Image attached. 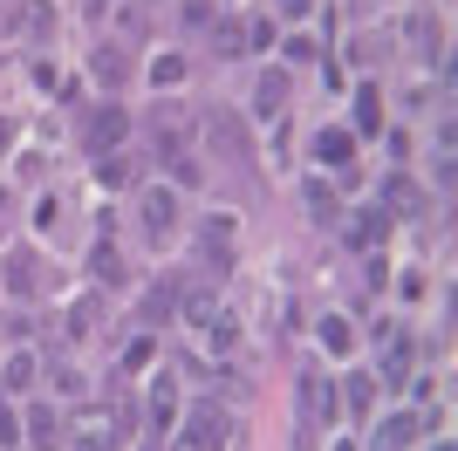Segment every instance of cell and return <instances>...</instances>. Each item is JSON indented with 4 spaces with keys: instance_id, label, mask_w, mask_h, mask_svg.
I'll list each match as a JSON object with an SVG mask.
<instances>
[{
    "instance_id": "obj_30",
    "label": "cell",
    "mask_w": 458,
    "mask_h": 451,
    "mask_svg": "<svg viewBox=\"0 0 458 451\" xmlns=\"http://www.w3.org/2000/svg\"><path fill=\"white\" fill-rule=\"evenodd\" d=\"M96 14H103V0H96Z\"/></svg>"
},
{
    "instance_id": "obj_26",
    "label": "cell",
    "mask_w": 458,
    "mask_h": 451,
    "mask_svg": "<svg viewBox=\"0 0 458 451\" xmlns=\"http://www.w3.org/2000/svg\"><path fill=\"white\" fill-rule=\"evenodd\" d=\"M144 315H151V321H165V315H172V287H157V294L144 301Z\"/></svg>"
},
{
    "instance_id": "obj_13",
    "label": "cell",
    "mask_w": 458,
    "mask_h": 451,
    "mask_svg": "<svg viewBox=\"0 0 458 451\" xmlns=\"http://www.w3.org/2000/svg\"><path fill=\"white\" fill-rule=\"evenodd\" d=\"M301 411H308V417H315V411H322V417L335 411V396H328V383H322V376H301Z\"/></svg>"
},
{
    "instance_id": "obj_25",
    "label": "cell",
    "mask_w": 458,
    "mask_h": 451,
    "mask_svg": "<svg viewBox=\"0 0 458 451\" xmlns=\"http://www.w3.org/2000/svg\"><path fill=\"white\" fill-rule=\"evenodd\" d=\"M55 390H62V396H82V376L69 370V362H55Z\"/></svg>"
},
{
    "instance_id": "obj_12",
    "label": "cell",
    "mask_w": 458,
    "mask_h": 451,
    "mask_svg": "<svg viewBox=\"0 0 458 451\" xmlns=\"http://www.w3.org/2000/svg\"><path fill=\"white\" fill-rule=\"evenodd\" d=\"M349 150H356L349 131H322V137H315V157H328V165H349Z\"/></svg>"
},
{
    "instance_id": "obj_20",
    "label": "cell",
    "mask_w": 458,
    "mask_h": 451,
    "mask_svg": "<svg viewBox=\"0 0 458 451\" xmlns=\"http://www.w3.org/2000/svg\"><path fill=\"white\" fill-rule=\"evenodd\" d=\"M343 390H349V411H369V396H377V383H369V376H349Z\"/></svg>"
},
{
    "instance_id": "obj_10",
    "label": "cell",
    "mask_w": 458,
    "mask_h": 451,
    "mask_svg": "<svg viewBox=\"0 0 458 451\" xmlns=\"http://www.w3.org/2000/svg\"><path fill=\"white\" fill-rule=\"evenodd\" d=\"M7 287H14V294H35V253H7Z\"/></svg>"
},
{
    "instance_id": "obj_23",
    "label": "cell",
    "mask_w": 458,
    "mask_h": 451,
    "mask_svg": "<svg viewBox=\"0 0 458 451\" xmlns=\"http://www.w3.org/2000/svg\"><path fill=\"white\" fill-rule=\"evenodd\" d=\"M390 199H397L403 212H418V185H411V178H390Z\"/></svg>"
},
{
    "instance_id": "obj_29",
    "label": "cell",
    "mask_w": 458,
    "mask_h": 451,
    "mask_svg": "<svg viewBox=\"0 0 458 451\" xmlns=\"http://www.w3.org/2000/svg\"><path fill=\"white\" fill-rule=\"evenodd\" d=\"M0 144H7V123H0Z\"/></svg>"
},
{
    "instance_id": "obj_17",
    "label": "cell",
    "mask_w": 458,
    "mask_h": 451,
    "mask_svg": "<svg viewBox=\"0 0 458 451\" xmlns=\"http://www.w3.org/2000/svg\"><path fill=\"white\" fill-rule=\"evenodd\" d=\"M212 41H219V55H240V48H247V28H240V21H219Z\"/></svg>"
},
{
    "instance_id": "obj_6",
    "label": "cell",
    "mask_w": 458,
    "mask_h": 451,
    "mask_svg": "<svg viewBox=\"0 0 458 451\" xmlns=\"http://www.w3.org/2000/svg\"><path fill=\"white\" fill-rule=\"evenodd\" d=\"M418 431H424V424H418V417H411V411L383 417V424H377V451H403V445H411V438H418Z\"/></svg>"
},
{
    "instance_id": "obj_31",
    "label": "cell",
    "mask_w": 458,
    "mask_h": 451,
    "mask_svg": "<svg viewBox=\"0 0 458 451\" xmlns=\"http://www.w3.org/2000/svg\"><path fill=\"white\" fill-rule=\"evenodd\" d=\"M438 451H452V445H438Z\"/></svg>"
},
{
    "instance_id": "obj_15",
    "label": "cell",
    "mask_w": 458,
    "mask_h": 451,
    "mask_svg": "<svg viewBox=\"0 0 458 451\" xmlns=\"http://www.w3.org/2000/svg\"><path fill=\"white\" fill-rule=\"evenodd\" d=\"M131 178H137V171L123 165V157H96V185H110V191H116V185H131Z\"/></svg>"
},
{
    "instance_id": "obj_3",
    "label": "cell",
    "mask_w": 458,
    "mask_h": 451,
    "mask_svg": "<svg viewBox=\"0 0 458 451\" xmlns=\"http://www.w3.org/2000/svg\"><path fill=\"white\" fill-rule=\"evenodd\" d=\"M219 445H226V417H219V411H191L178 451H219Z\"/></svg>"
},
{
    "instance_id": "obj_28",
    "label": "cell",
    "mask_w": 458,
    "mask_h": 451,
    "mask_svg": "<svg viewBox=\"0 0 458 451\" xmlns=\"http://www.w3.org/2000/svg\"><path fill=\"white\" fill-rule=\"evenodd\" d=\"M287 14H315V0H281Z\"/></svg>"
},
{
    "instance_id": "obj_14",
    "label": "cell",
    "mask_w": 458,
    "mask_h": 451,
    "mask_svg": "<svg viewBox=\"0 0 458 451\" xmlns=\"http://www.w3.org/2000/svg\"><path fill=\"white\" fill-rule=\"evenodd\" d=\"M383 212H356V219H349V246H369V240H383Z\"/></svg>"
},
{
    "instance_id": "obj_24",
    "label": "cell",
    "mask_w": 458,
    "mask_h": 451,
    "mask_svg": "<svg viewBox=\"0 0 458 451\" xmlns=\"http://www.w3.org/2000/svg\"><path fill=\"white\" fill-rule=\"evenodd\" d=\"M185 315H191V321H199V328H206V321H212V315H219V308H212V294H191V301H185Z\"/></svg>"
},
{
    "instance_id": "obj_21",
    "label": "cell",
    "mask_w": 458,
    "mask_h": 451,
    "mask_svg": "<svg viewBox=\"0 0 458 451\" xmlns=\"http://www.w3.org/2000/svg\"><path fill=\"white\" fill-rule=\"evenodd\" d=\"M28 431H35V451H48V445H55V417L35 411V417H28Z\"/></svg>"
},
{
    "instance_id": "obj_22",
    "label": "cell",
    "mask_w": 458,
    "mask_h": 451,
    "mask_svg": "<svg viewBox=\"0 0 458 451\" xmlns=\"http://www.w3.org/2000/svg\"><path fill=\"white\" fill-rule=\"evenodd\" d=\"M96 328V301H76V308H69V336H89Z\"/></svg>"
},
{
    "instance_id": "obj_2",
    "label": "cell",
    "mask_w": 458,
    "mask_h": 451,
    "mask_svg": "<svg viewBox=\"0 0 458 451\" xmlns=\"http://www.w3.org/2000/svg\"><path fill=\"white\" fill-rule=\"evenodd\" d=\"M206 137H212V150H226V157H240V165L253 157L247 131H240V116H226V110H212V116H206Z\"/></svg>"
},
{
    "instance_id": "obj_7",
    "label": "cell",
    "mask_w": 458,
    "mask_h": 451,
    "mask_svg": "<svg viewBox=\"0 0 458 451\" xmlns=\"http://www.w3.org/2000/svg\"><path fill=\"white\" fill-rule=\"evenodd\" d=\"M315 336H322L328 356H349V349H356V328H349L343 315H322V328H315Z\"/></svg>"
},
{
    "instance_id": "obj_5",
    "label": "cell",
    "mask_w": 458,
    "mask_h": 451,
    "mask_svg": "<svg viewBox=\"0 0 458 451\" xmlns=\"http://www.w3.org/2000/svg\"><path fill=\"white\" fill-rule=\"evenodd\" d=\"M172 411H178V396H172V383L157 376L151 383V451L165 445V431H172Z\"/></svg>"
},
{
    "instance_id": "obj_9",
    "label": "cell",
    "mask_w": 458,
    "mask_h": 451,
    "mask_svg": "<svg viewBox=\"0 0 458 451\" xmlns=\"http://www.w3.org/2000/svg\"><path fill=\"white\" fill-rule=\"evenodd\" d=\"M356 123H363L369 137L383 131V96H377V82H363V89H356Z\"/></svg>"
},
{
    "instance_id": "obj_18",
    "label": "cell",
    "mask_w": 458,
    "mask_h": 451,
    "mask_svg": "<svg viewBox=\"0 0 458 451\" xmlns=\"http://www.w3.org/2000/svg\"><path fill=\"white\" fill-rule=\"evenodd\" d=\"M253 103H260V110H281V103H287V82H281V75H260V96H253Z\"/></svg>"
},
{
    "instance_id": "obj_16",
    "label": "cell",
    "mask_w": 458,
    "mask_h": 451,
    "mask_svg": "<svg viewBox=\"0 0 458 451\" xmlns=\"http://www.w3.org/2000/svg\"><path fill=\"white\" fill-rule=\"evenodd\" d=\"M28 383H35V356H14L0 370V390H28Z\"/></svg>"
},
{
    "instance_id": "obj_8",
    "label": "cell",
    "mask_w": 458,
    "mask_h": 451,
    "mask_svg": "<svg viewBox=\"0 0 458 451\" xmlns=\"http://www.w3.org/2000/svg\"><path fill=\"white\" fill-rule=\"evenodd\" d=\"M7 28H14V35H48V28H55V14H48L41 0H28L21 14H7Z\"/></svg>"
},
{
    "instance_id": "obj_4",
    "label": "cell",
    "mask_w": 458,
    "mask_h": 451,
    "mask_svg": "<svg viewBox=\"0 0 458 451\" xmlns=\"http://www.w3.org/2000/svg\"><path fill=\"white\" fill-rule=\"evenodd\" d=\"M172 226H178V199H172V191H144V233L165 240Z\"/></svg>"
},
{
    "instance_id": "obj_19",
    "label": "cell",
    "mask_w": 458,
    "mask_h": 451,
    "mask_svg": "<svg viewBox=\"0 0 458 451\" xmlns=\"http://www.w3.org/2000/svg\"><path fill=\"white\" fill-rule=\"evenodd\" d=\"M151 82H165V89H172V82H185V62H178V55H157V62H151Z\"/></svg>"
},
{
    "instance_id": "obj_1",
    "label": "cell",
    "mask_w": 458,
    "mask_h": 451,
    "mask_svg": "<svg viewBox=\"0 0 458 451\" xmlns=\"http://www.w3.org/2000/svg\"><path fill=\"white\" fill-rule=\"evenodd\" d=\"M123 131H131V116L116 110V103H103V110H89V123H82V144L103 157L110 144H123Z\"/></svg>"
},
{
    "instance_id": "obj_11",
    "label": "cell",
    "mask_w": 458,
    "mask_h": 451,
    "mask_svg": "<svg viewBox=\"0 0 458 451\" xmlns=\"http://www.w3.org/2000/svg\"><path fill=\"white\" fill-rule=\"evenodd\" d=\"M89 75L103 82V89H116V82H123V55H116V48H96V55H89Z\"/></svg>"
},
{
    "instance_id": "obj_27",
    "label": "cell",
    "mask_w": 458,
    "mask_h": 451,
    "mask_svg": "<svg viewBox=\"0 0 458 451\" xmlns=\"http://www.w3.org/2000/svg\"><path fill=\"white\" fill-rule=\"evenodd\" d=\"M14 438H21V417H14V411H0V445H14Z\"/></svg>"
}]
</instances>
